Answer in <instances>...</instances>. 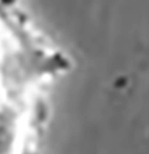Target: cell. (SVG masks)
Wrapping results in <instances>:
<instances>
[{
    "instance_id": "cell-1",
    "label": "cell",
    "mask_w": 149,
    "mask_h": 154,
    "mask_svg": "<svg viewBox=\"0 0 149 154\" xmlns=\"http://www.w3.org/2000/svg\"><path fill=\"white\" fill-rule=\"evenodd\" d=\"M19 31L0 17V154H12L19 145L22 130L28 131L32 102L39 97L43 78L54 74V67L32 66L49 63L43 55L32 59L39 48L26 47Z\"/></svg>"
}]
</instances>
